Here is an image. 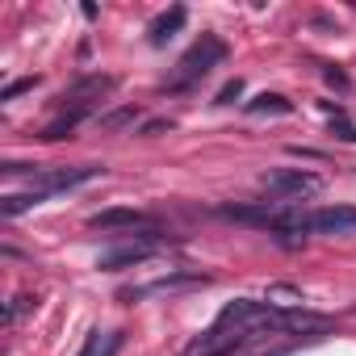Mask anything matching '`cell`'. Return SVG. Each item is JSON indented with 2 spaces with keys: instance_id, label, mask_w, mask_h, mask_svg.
<instances>
[{
  "instance_id": "cell-16",
  "label": "cell",
  "mask_w": 356,
  "mask_h": 356,
  "mask_svg": "<svg viewBox=\"0 0 356 356\" xmlns=\"http://www.w3.org/2000/svg\"><path fill=\"white\" fill-rule=\"evenodd\" d=\"M38 306V298H30V293H17L13 302H9V310H5V323H17L26 310H34Z\"/></svg>"
},
{
  "instance_id": "cell-19",
  "label": "cell",
  "mask_w": 356,
  "mask_h": 356,
  "mask_svg": "<svg viewBox=\"0 0 356 356\" xmlns=\"http://www.w3.org/2000/svg\"><path fill=\"white\" fill-rule=\"evenodd\" d=\"M235 97H243V80H239V76H235V80H227V84H222V92H218V105H231V101H235Z\"/></svg>"
},
{
  "instance_id": "cell-14",
  "label": "cell",
  "mask_w": 356,
  "mask_h": 356,
  "mask_svg": "<svg viewBox=\"0 0 356 356\" xmlns=\"http://www.w3.org/2000/svg\"><path fill=\"white\" fill-rule=\"evenodd\" d=\"M42 202H47V193H38V189H30V193H9V197H0V214H5V218H17V214L34 210V206H42Z\"/></svg>"
},
{
  "instance_id": "cell-20",
  "label": "cell",
  "mask_w": 356,
  "mask_h": 356,
  "mask_svg": "<svg viewBox=\"0 0 356 356\" xmlns=\"http://www.w3.org/2000/svg\"><path fill=\"white\" fill-rule=\"evenodd\" d=\"M323 76H327V84H335V88H348V76H343V72H335V67H327Z\"/></svg>"
},
{
  "instance_id": "cell-21",
  "label": "cell",
  "mask_w": 356,
  "mask_h": 356,
  "mask_svg": "<svg viewBox=\"0 0 356 356\" xmlns=\"http://www.w3.org/2000/svg\"><path fill=\"white\" fill-rule=\"evenodd\" d=\"M264 356H285V348H281V352H264Z\"/></svg>"
},
{
  "instance_id": "cell-6",
  "label": "cell",
  "mask_w": 356,
  "mask_h": 356,
  "mask_svg": "<svg viewBox=\"0 0 356 356\" xmlns=\"http://www.w3.org/2000/svg\"><path fill=\"white\" fill-rule=\"evenodd\" d=\"M189 285H206L202 273H168L159 281H147V285H130L122 289L126 302H138V298H155V293H176V289H189Z\"/></svg>"
},
{
  "instance_id": "cell-7",
  "label": "cell",
  "mask_w": 356,
  "mask_h": 356,
  "mask_svg": "<svg viewBox=\"0 0 356 356\" xmlns=\"http://www.w3.org/2000/svg\"><path fill=\"white\" fill-rule=\"evenodd\" d=\"M92 231H155V222L138 210H126V206H113V210H101L88 218Z\"/></svg>"
},
{
  "instance_id": "cell-4",
  "label": "cell",
  "mask_w": 356,
  "mask_h": 356,
  "mask_svg": "<svg viewBox=\"0 0 356 356\" xmlns=\"http://www.w3.org/2000/svg\"><path fill=\"white\" fill-rule=\"evenodd\" d=\"M252 339V331H239V327H210L202 339H193L189 348H185V356H231V352H239L243 343Z\"/></svg>"
},
{
  "instance_id": "cell-1",
  "label": "cell",
  "mask_w": 356,
  "mask_h": 356,
  "mask_svg": "<svg viewBox=\"0 0 356 356\" xmlns=\"http://www.w3.org/2000/svg\"><path fill=\"white\" fill-rule=\"evenodd\" d=\"M222 59H227V42H222L218 34H202V38L181 55V63H176L168 88H189L193 80H202V76H206L210 67H218Z\"/></svg>"
},
{
  "instance_id": "cell-12",
  "label": "cell",
  "mask_w": 356,
  "mask_h": 356,
  "mask_svg": "<svg viewBox=\"0 0 356 356\" xmlns=\"http://www.w3.org/2000/svg\"><path fill=\"white\" fill-rule=\"evenodd\" d=\"M118 348H122V331H88V339H84V348H80V356H118Z\"/></svg>"
},
{
  "instance_id": "cell-3",
  "label": "cell",
  "mask_w": 356,
  "mask_h": 356,
  "mask_svg": "<svg viewBox=\"0 0 356 356\" xmlns=\"http://www.w3.org/2000/svg\"><path fill=\"white\" fill-rule=\"evenodd\" d=\"M260 185L277 197V202H306L323 189V176L318 172H306V168H277V172H264Z\"/></svg>"
},
{
  "instance_id": "cell-8",
  "label": "cell",
  "mask_w": 356,
  "mask_h": 356,
  "mask_svg": "<svg viewBox=\"0 0 356 356\" xmlns=\"http://www.w3.org/2000/svg\"><path fill=\"white\" fill-rule=\"evenodd\" d=\"M310 231H318V235H356V206H323V210H314Z\"/></svg>"
},
{
  "instance_id": "cell-9",
  "label": "cell",
  "mask_w": 356,
  "mask_h": 356,
  "mask_svg": "<svg viewBox=\"0 0 356 356\" xmlns=\"http://www.w3.org/2000/svg\"><path fill=\"white\" fill-rule=\"evenodd\" d=\"M109 88H113V76H84V80H76V84L63 92V105H92V109H97V101H101Z\"/></svg>"
},
{
  "instance_id": "cell-15",
  "label": "cell",
  "mask_w": 356,
  "mask_h": 356,
  "mask_svg": "<svg viewBox=\"0 0 356 356\" xmlns=\"http://www.w3.org/2000/svg\"><path fill=\"white\" fill-rule=\"evenodd\" d=\"M248 113H277V118H285V113H293V105L281 92H260L256 101H248Z\"/></svg>"
},
{
  "instance_id": "cell-13",
  "label": "cell",
  "mask_w": 356,
  "mask_h": 356,
  "mask_svg": "<svg viewBox=\"0 0 356 356\" xmlns=\"http://www.w3.org/2000/svg\"><path fill=\"white\" fill-rule=\"evenodd\" d=\"M264 302L273 306V310H281V314H289V310H298L306 298H302V289H293V285H281V281H273L268 289H264Z\"/></svg>"
},
{
  "instance_id": "cell-10",
  "label": "cell",
  "mask_w": 356,
  "mask_h": 356,
  "mask_svg": "<svg viewBox=\"0 0 356 356\" xmlns=\"http://www.w3.org/2000/svg\"><path fill=\"white\" fill-rule=\"evenodd\" d=\"M185 22H189V9L185 5H172L168 13H159L155 22H151V47H163L168 38H176L185 30Z\"/></svg>"
},
{
  "instance_id": "cell-5",
  "label": "cell",
  "mask_w": 356,
  "mask_h": 356,
  "mask_svg": "<svg viewBox=\"0 0 356 356\" xmlns=\"http://www.w3.org/2000/svg\"><path fill=\"white\" fill-rule=\"evenodd\" d=\"M101 168L97 163H80V168H47V172H34V189L38 193H63V189H76V185H88L97 181Z\"/></svg>"
},
{
  "instance_id": "cell-2",
  "label": "cell",
  "mask_w": 356,
  "mask_h": 356,
  "mask_svg": "<svg viewBox=\"0 0 356 356\" xmlns=\"http://www.w3.org/2000/svg\"><path fill=\"white\" fill-rule=\"evenodd\" d=\"M159 248H168V239H163L159 231H143V235H130V239L105 248V252L97 256V268H105V273H122V268H134V264L151 260Z\"/></svg>"
},
{
  "instance_id": "cell-11",
  "label": "cell",
  "mask_w": 356,
  "mask_h": 356,
  "mask_svg": "<svg viewBox=\"0 0 356 356\" xmlns=\"http://www.w3.org/2000/svg\"><path fill=\"white\" fill-rule=\"evenodd\" d=\"M92 113H97L92 105H72V109H63V113H59V118H55V122L42 130V138H47V143H55V138H67V134H72V130H76L84 118H92Z\"/></svg>"
},
{
  "instance_id": "cell-18",
  "label": "cell",
  "mask_w": 356,
  "mask_h": 356,
  "mask_svg": "<svg viewBox=\"0 0 356 356\" xmlns=\"http://www.w3.org/2000/svg\"><path fill=\"white\" fill-rule=\"evenodd\" d=\"M134 118H138L134 109H118V113H105V118H101V126H105V130H118V126H130Z\"/></svg>"
},
{
  "instance_id": "cell-17",
  "label": "cell",
  "mask_w": 356,
  "mask_h": 356,
  "mask_svg": "<svg viewBox=\"0 0 356 356\" xmlns=\"http://www.w3.org/2000/svg\"><path fill=\"white\" fill-rule=\"evenodd\" d=\"M34 84H38V76H26V80H13L9 88H0V101H17V97H22V92H30Z\"/></svg>"
}]
</instances>
